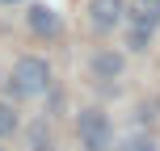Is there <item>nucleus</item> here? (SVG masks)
<instances>
[{
    "mask_svg": "<svg viewBox=\"0 0 160 151\" xmlns=\"http://www.w3.org/2000/svg\"><path fill=\"white\" fill-rule=\"evenodd\" d=\"M76 134H80V143L88 151H105L110 139H114V130H110V118H105L101 109H84L76 118Z\"/></svg>",
    "mask_w": 160,
    "mask_h": 151,
    "instance_id": "7ed1b4c3",
    "label": "nucleus"
},
{
    "mask_svg": "<svg viewBox=\"0 0 160 151\" xmlns=\"http://www.w3.org/2000/svg\"><path fill=\"white\" fill-rule=\"evenodd\" d=\"M118 151H156V143H152V139H143V134H135V139H127Z\"/></svg>",
    "mask_w": 160,
    "mask_h": 151,
    "instance_id": "6e6552de",
    "label": "nucleus"
},
{
    "mask_svg": "<svg viewBox=\"0 0 160 151\" xmlns=\"http://www.w3.org/2000/svg\"><path fill=\"white\" fill-rule=\"evenodd\" d=\"M25 21H30V30H34V34H42V38H55V34H59V17L51 13L47 4H30Z\"/></svg>",
    "mask_w": 160,
    "mask_h": 151,
    "instance_id": "39448f33",
    "label": "nucleus"
},
{
    "mask_svg": "<svg viewBox=\"0 0 160 151\" xmlns=\"http://www.w3.org/2000/svg\"><path fill=\"white\" fill-rule=\"evenodd\" d=\"M88 21H93L97 34H110L122 21V0H93L88 4Z\"/></svg>",
    "mask_w": 160,
    "mask_h": 151,
    "instance_id": "20e7f679",
    "label": "nucleus"
},
{
    "mask_svg": "<svg viewBox=\"0 0 160 151\" xmlns=\"http://www.w3.org/2000/svg\"><path fill=\"white\" fill-rule=\"evenodd\" d=\"M8 88H13L17 97H42V92L51 88V67H47V59H38V55L17 59V63H13V76H8Z\"/></svg>",
    "mask_w": 160,
    "mask_h": 151,
    "instance_id": "f257e3e1",
    "label": "nucleus"
},
{
    "mask_svg": "<svg viewBox=\"0 0 160 151\" xmlns=\"http://www.w3.org/2000/svg\"><path fill=\"white\" fill-rule=\"evenodd\" d=\"M13 130H17V113L8 109V105H0V139H8Z\"/></svg>",
    "mask_w": 160,
    "mask_h": 151,
    "instance_id": "0eeeda50",
    "label": "nucleus"
},
{
    "mask_svg": "<svg viewBox=\"0 0 160 151\" xmlns=\"http://www.w3.org/2000/svg\"><path fill=\"white\" fill-rule=\"evenodd\" d=\"M8 4H13V0H8Z\"/></svg>",
    "mask_w": 160,
    "mask_h": 151,
    "instance_id": "1a4fd4ad",
    "label": "nucleus"
},
{
    "mask_svg": "<svg viewBox=\"0 0 160 151\" xmlns=\"http://www.w3.org/2000/svg\"><path fill=\"white\" fill-rule=\"evenodd\" d=\"M131 50H143L160 25V0H131Z\"/></svg>",
    "mask_w": 160,
    "mask_h": 151,
    "instance_id": "f03ea898",
    "label": "nucleus"
},
{
    "mask_svg": "<svg viewBox=\"0 0 160 151\" xmlns=\"http://www.w3.org/2000/svg\"><path fill=\"white\" fill-rule=\"evenodd\" d=\"M118 72H122V55H114V50L93 55V76H97V80H114Z\"/></svg>",
    "mask_w": 160,
    "mask_h": 151,
    "instance_id": "423d86ee",
    "label": "nucleus"
}]
</instances>
